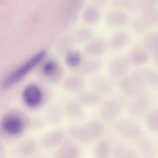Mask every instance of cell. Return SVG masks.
Here are the masks:
<instances>
[{"label":"cell","mask_w":158,"mask_h":158,"mask_svg":"<svg viewBox=\"0 0 158 158\" xmlns=\"http://www.w3.org/2000/svg\"><path fill=\"white\" fill-rule=\"evenodd\" d=\"M69 131L73 139L82 143H89L97 140L103 135L105 127L99 121L93 120L83 124L73 125Z\"/></svg>","instance_id":"1"},{"label":"cell","mask_w":158,"mask_h":158,"mask_svg":"<svg viewBox=\"0 0 158 158\" xmlns=\"http://www.w3.org/2000/svg\"><path fill=\"white\" fill-rule=\"evenodd\" d=\"M45 54V51H42L32 57L4 80L2 84V87H10L22 79L44 59Z\"/></svg>","instance_id":"2"},{"label":"cell","mask_w":158,"mask_h":158,"mask_svg":"<svg viewBox=\"0 0 158 158\" xmlns=\"http://www.w3.org/2000/svg\"><path fill=\"white\" fill-rule=\"evenodd\" d=\"M152 104V98L149 93L143 92L135 97L129 104L128 111L129 114L136 118H140L146 115Z\"/></svg>","instance_id":"3"},{"label":"cell","mask_w":158,"mask_h":158,"mask_svg":"<svg viewBox=\"0 0 158 158\" xmlns=\"http://www.w3.org/2000/svg\"><path fill=\"white\" fill-rule=\"evenodd\" d=\"M115 128L118 134L127 139H136L141 134L139 125L133 120L129 118H122L117 121Z\"/></svg>","instance_id":"4"},{"label":"cell","mask_w":158,"mask_h":158,"mask_svg":"<svg viewBox=\"0 0 158 158\" xmlns=\"http://www.w3.org/2000/svg\"><path fill=\"white\" fill-rule=\"evenodd\" d=\"M1 125L6 133L10 135H15L23 132L25 123L23 119L19 115L10 114L3 118Z\"/></svg>","instance_id":"5"},{"label":"cell","mask_w":158,"mask_h":158,"mask_svg":"<svg viewBox=\"0 0 158 158\" xmlns=\"http://www.w3.org/2000/svg\"><path fill=\"white\" fill-rule=\"evenodd\" d=\"M23 99L27 106L31 109L36 108L42 103L43 93L38 85L30 84L23 91Z\"/></svg>","instance_id":"6"},{"label":"cell","mask_w":158,"mask_h":158,"mask_svg":"<svg viewBox=\"0 0 158 158\" xmlns=\"http://www.w3.org/2000/svg\"><path fill=\"white\" fill-rule=\"evenodd\" d=\"M145 87L132 73L125 77L121 82L123 92L126 95L132 97H136L143 92Z\"/></svg>","instance_id":"7"},{"label":"cell","mask_w":158,"mask_h":158,"mask_svg":"<svg viewBox=\"0 0 158 158\" xmlns=\"http://www.w3.org/2000/svg\"><path fill=\"white\" fill-rule=\"evenodd\" d=\"M132 73L145 87H158V72L153 69L146 67H139Z\"/></svg>","instance_id":"8"},{"label":"cell","mask_w":158,"mask_h":158,"mask_svg":"<svg viewBox=\"0 0 158 158\" xmlns=\"http://www.w3.org/2000/svg\"><path fill=\"white\" fill-rule=\"evenodd\" d=\"M140 12L139 17L149 29L158 22V10L152 3L143 2Z\"/></svg>","instance_id":"9"},{"label":"cell","mask_w":158,"mask_h":158,"mask_svg":"<svg viewBox=\"0 0 158 158\" xmlns=\"http://www.w3.org/2000/svg\"><path fill=\"white\" fill-rule=\"evenodd\" d=\"M121 111L122 106L118 102L110 100L103 105L100 114L104 120L110 122L116 119L119 116Z\"/></svg>","instance_id":"10"},{"label":"cell","mask_w":158,"mask_h":158,"mask_svg":"<svg viewBox=\"0 0 158 158\" xmlns=\"http://www.w3.org/2000/svg\"><path fill=\"white\" fill-rule=\"evenodd\" d=\"M65 135L59 130H54L48 132L43 139L44 146L49 148H54L61 144L64 141Z\"/></svg>","instance_id":"11"},{"label":"cell","mask_w":158,"mask_h":158,"mask_svg":"<svg viewBox=\"0 0 158 158\" xmlns=\"http://www.w3.org/2000/svg\"><path fill=\"white\" fill-rule=\"evenodd\" d=\"M64 113L68 119L74 121H81L85 117V112L81 105L74 102H70L66 105Z\"/></svg>","instance_id":"12"},{"label":"cell","mask_w":158,"mask_h":158,"mask_svg":"<svg viewBox=\"0 0 158 158\" xmlns=\"http://www.w3.org/2000/svg\"><path fill=\"white\" fill-rule=\"evenodd\" d=\"M81 150L73 144L66 143L56 151L54 158H80Z\"/></svg>","instance_id":"13"},{"label":"cell","mask_w":158,"mask_h":158,"mask_svg":"<svg viewBox=\"0 0 158 158\" xmlns=\"http://www.w3.org/2000/svg\"><path fill=\"white\" fill-rule=\"evenodd\" d=\"M138 147L143 158H156V149L151 139L147 137L142 138L138 143Z\"/></svg>","instance_id":"14"},{"label":"cell","mask_w":158,"mask_h":158,"mask_svg":"<svg viewBox=\"0 0 158 158\" xmlns=\"http://www.w3.org/2000/svg\"><path fill=\"white\" fill-rule=\"evenodd\" d=\"M143 44L148 53L154 55L158 53V32H149L146 33L144 37Z\"/></svg>","instance_id":"15"},{"label":"cell","mask_w":158,"mask_h":158,"mask_svg":"<svg viewBox=\"0 0 158 158\" xmlns=\"http://www.w3.org/2000/svg\"><path fill=\"white\" fill-rule=\"evenodd\" d=\"M128 61L130 65L141 66L147 64L149 61L148 54L142 49H135L131 52L128 55Z\"/></svg>","instance_id":"16"},{"label":"cell","mask_w":158,"mask_h":158,"mask_svg":"<svg viewBox=\"0 0 158 158\" xmlns=\"http://www.w3.org/2000/svg\"><path fill=\"white\" fill-rule=\"evenodd\" d=\"M130 65L127 57H119L113 61L112 65V72L116 76H123L128 71Z\"/></svg>","instance_id":"17"},{"label":"cell","mask_w":158,"mask_h":158,"mask_svg":"<svg viewBox=\"0 0 158 158\" xmlns=\"http://www.w3.org/2000/svg\"><path fill=\"white\" fill-rule=\"evenodd\" d=\"M111 153L110 145L107 141L102 140L96 146L94 152L95 158H110Z\"/></svg>","instance_id":"18"},{"label":"cell","mask_w":158,"mask_h":158,"mask_svg":"<svg viewBox=\"0 0 158 158\" xmlns=\"http://www.w3.org/2000/svg\"><path fill=\"white\" fill-rule=\"evenodd\" d=\"M145 122L147 128L153 132H158V108L149 110L146 115Z\"/></svg>","instance_id":"19"},{"label":"cell","mask_w":158,"mask_h":158,"mask_svg":"<svg viewBox=\"0 0 158 158\" xmlns=\"http://www.w3.org/2000/svg\"><path fill=\"white\" fill-rule=\"evenodd\" d=\"M129 39L128 34L125 32H118L112 38L111 45L115 49H121L128 43Z\"/></svg>","instance_id":"20"},{"label":"cell","mask_w":158,"mask_h":158,"mask_svg":"<svg viewBox=\"0 0 158 158\" xmlns=\"http://www.w3.org/2000/svg\"><path fill=\"white\" fill-rule=\"evenodd\" d=\"M128 16L122 11H115L110 14V24L114 27H121L126 25Z\"/></svg>","instance_id":"21"},{"label":"cell","mask_w":158,"mask_h":158,"mask_svg":"<svg viewBox=\"0 0 158 158\" xmlns=\"http://www.w3.org/2000/svg\"><path fill=\"white\" fill-rule=\"evenodd\" d=\"M79 101L83 105L87 106H95L101 102L98 96L94 94H85L79 97Z\"/></svg>","instance_id":"22"},{"label":"cell","mask_w":158,"mask_h":158,"mask_svg":"<svg viewBox=\"0 0 158 158\" xmlns=\"http://www.w3.org/2000/svg\"><path fill=\"white\" fill-rule=\"evenodd\" d=\"M81 55L78 52L71 51L67 54L65 57V61L67 64L72 67L78 66L81 62Z\"/></svg>","instance_id":"23"},{"label":"cell","mask_w":158,"mask_h":158,"mask_svg":"<svg viewBox=\"0 0 158 158\" xmlns=\"http://www.w3.org/2000/svg\"><path fill=\"white\" fill-rule=\"evenodd\" d=\"M133 28L135 33L138 35H145L148 32L149 28L144 23L140 17H138L134 20Z\"/></svg>","instance_id":"24"},{"label":"cell","mask_w":158,"mask_h":158,"mask_svg":"<svg viewBox=\"0 0 158 158\" xmlns=\"http://www.w3.org/2000/svg\"><path fill=\"white\" fill-rule=\"evenodd\" d=\"M58 70L56 63L53 61H48L42 67L43 73L46 77H52L55 75Z\"/></svg>","instance_id":"25"},{"label":"cell","mask_w":158,"mask_h":158,"mask_svg":"<svg viewBox=\"0 0 158 158\" xmlns=\"http://www.w3.org/2000/svg\"><path fill=\"white\" fill-rule=\"evenodd\" d=\"M62 113L58 109L49 110L48 112V120L52 123H56L62 119Z\"/></svg>","instance_id":"26"},{"label":"cell","mask_w":158,"mask_h":158,"mask_svg":"<svg viewBox=\"0 0 158 158\" xmlns=\"http://www.w3.org/2000/svg\"><path fill=\"white\" fill-rule=\"evenodd\" d=\"M98 14L96 12L95 9H90L88 11H87L85 13V19L86 21L90 23H92V22H94V19H93L94 18L95 19H96L97 18Z\"/></svg>","instance_id":"27"},{"label":"cell","mask_w":158,"mask_h":158,"mask_svg":"<svg viewBox=\"0 0 158 158\" xmlns=\"http://www.w3.org/2000/svg\"><path fill=\"white\" fill-rule=\"evenodd\" d=\"M125 148L122 146L117 147L113 153V158H125Z\"/></svg>","instance_id":"28"},{"label":"cell","mask_w":158,"mask_h":158,"mask_svg":"<svg viewBox=\"0 0 158 158\" xmlns=\"http://www.w3.org/2000/svg\"><path fill=\"white\" fill-rule=\"evenodd\" d=\"M125 158H140L137 151L131 147L125 148Z\"/></svg>","instance_id":"29"},{"label":"cell","mask_w":158,"mask_h":158,"mask_svg":"<svg viewBox=\"0 0 158 158\" xmlns=\"http://www.w3.org/2000/svg\"><path fill=\"white\" fill-rule=\"evenodd\" d=\"M154 63L157 68H158V53L155 55L154 58Z\"/></svg>","instance_id":"30"}]
</instances>
